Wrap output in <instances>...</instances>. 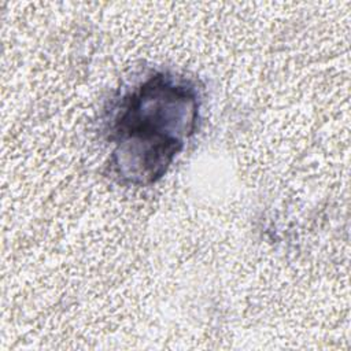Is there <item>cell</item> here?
Wrapping results in <instances>:
<instances>
[{"label":"cell","instance_id":"1","mask_svg":"<svg viewBox=\"0 0 351 351\" xmlns=\"http://www.w3.org/2000/svg\"><path fill=\"white\" fill-rule=\"evenodd\" d=\"M199 115L200 93L191 80L166 71L149 74L111 111V174L129 185L156 182L195 133Z\"/></svg>","mask_w":351,"mask_h":351}]
</instances>
